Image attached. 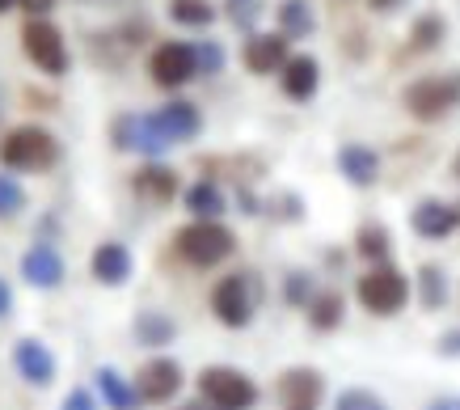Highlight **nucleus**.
<instances>
[{"mask_svg": "<svg viewBox=\"0 0 460 410\" xmlns=\"http://www.w3.org/2000/svg\"><path fill=\"white\" fill-rule=\"evenodd\" d=\"M173 254L195 271H211L237 254V233L224 220H190L173 233Z\"/></svg>", "mask_w": 460, "mask_h": 410, "instance_id": "nucleus-1", "label": "nucleus"}, {"mask_svg": "<svg viewBox=\"0 0 460 410\" xmlns=\"http://www.w3.org/2000/svg\"><path fill=\"white\" fill-rule=\"evenodd\" d=\"M258 305H262V280H258V271H228L211 288V313L228 330H245L258 317Z\"/></svg>", "mask_w": 460, "mask_h": 410, "instance_id": "nucleus-2", "label": "nucleus"}, {"mask_svg": "<svg viewBox=\"0 0 460 410\" xmlns=\"http://www.w3.org/2000/svg\"><path fill=\"white\" fill-rule=\"evenodd\" d=\"M414 297V283L405 275L402 267H393V263H376V267H367L355 280V300H359V309H367L372 317H397V313L410 305Z\"/></svg>", "mask_w": 460, "mask_h": 410, "instance_id": "nucleus-3", "label": "nucleus"}, {"mask_svg": "<svg viewBox=\"0 0 460 410\" xmlns=\"http://www.w3.org/2000/svg\"><path fill=\"white\" fill-rule=\"evenodd\" d=\"M59 161V140L39 123H22L0 136V165L17 174H42Z\"/></svg>", "mask_w": 460, "mask_h": 410, "instance_id": "nucleus-4", "label": "nucleus"}, {"mask_svg": "<svg viewBox=\"0 0 460 410\" xmlns=\"http://www.w3.org/2000/svg\"><path fill=\"white\" fill-rule=\"evenodd\" d=\"M402 106L419 123H439L444 114H452L460 106V68L452 72H431V76H419L402 89Z\"/></svg>", "mask_w": 460, "mask_h": 410, "instance_id": "nucleus-5", "label": "nucleus"}, {"mask_svg": "<svg viewBox=\"0 0 460 410\" xmlns=\"http://www.w3.org/2000/svg\"><path fill=\"white\" fill-rule=\"evenodd\" d=\"M195 385H199V397H208L211 406L220 410H253L258 397H262L258 381L233 364H208L195 377Z\"/></svg>", "mask_w": 460, "mask_h": 410, "instance_id": "nucleus-6", "label": "nucleus"}, {"mask_svg": "<svg viewBox=\"0 0 460 410\" xmlns=\"http://www.w3.org/2000/svg\"><path fill=\"white\" fill-rule=\"evenodd\" d=\"M22 51L47 76H64L68 72V43H64L59 26H51L47 17H30L22 26Z\"/></svg>", "mask_w": 460, "mask_h": 410, "instance_id": "nucleus-7", "label": "nucleus"}, {"mask_svg": "<svg viewBox=\"0 0 460 410\" xmlns=\"http://www.w3.org/2000/svg\"><path fill=\"white\" fill-rule=\"evenodd\" d=\"M279 410H321L325 406V372L308 364H292L279 372L275 381Z\"/></svg>", "mask_w": 460, "mask_h": 410, "instance_id": "nucleus-8", "label": "nucleus"}, {"mask_svg": "<svg viewBox=\"0 0 460 410\" xmlns=\"http://www.w3.org/2000/svg\"><path fill=\"white\" fill-rule=\"evenodd\" d=\"M181 385H186V372H181V364L173 355H153V360L140 364V372H136V394H140V402H148V406L173 402V397L181 394Z\"/></svg>", "mask_w": 460, "mask_h": 410, "instance_id": "nucleus-9", "label": "nucleus"}, {"mask_svg": "<svg viewBox=\"0 0 460 410\" xmlns=\"http://www.w3.org/2000/svg\"><path fill=\"white\" fill-rule=\"evenodd\" d=\"M148 72H153V85L161 89H181L190 85L199 76V56H195V43H161L148 56Z\"/></svg>", "mask_w": 460, "mask_h": 410, "instance_id": "nucleus-10", "label": "nucleus"}, {"mask_svg": "<svg viewBox=\"0 0 460 410\" xmlns=\"http://www.w3.org/2000/svg\"><path fill=\"white\" fill-rule=\"evenodd\" d=\"M64 275H68V263H64L56 241H34L22 254V280L30 288H39V292H56L64 283Z\"/></svg>", "mask_w": 460, "mask_h": 410, "instance_id": "nucleus-11", "label": "nucleus"}, {"mask_svg": "<svg viewBox=\"0 0 460 410\" xmlns=\"http://www.w3.org/2000/svg\"><path fill=\"white\" fill-rule=\"evenodd\" d=\"M410 228H414L422 241H447L460 228V208L447 203V199L427 195L410 208Z\"/></svg>", "mask_w": 460, "mask_h": 410, "instance_id": "nucleus-12", "label": "nucleus"}, {"mask_svg": "<svg viewBox=\"0 0 460 410\" xmlns=\"http://www.w3.org/2000/svg\"><path fill=\"white\" fill-rule=\"evenodd\" d=\"M13 368H17V377L26 385H34V389H47V385L59 377L56 352H51L42 339H17L13 343Z\"/></svg>", "mask_w": 460, "mask_h": 410, "instance_id": "nucleus-13", "label": "nucleus"}, {"mask_svg": "<svg viewBox=\"0 0 460 410\" xmlns=\"http://www.w3.org/2000/svg\"><path fill=\"white\" fill-rule=\"evenodd\" d=\"M292 39L288 34H250L245 39V47H241V59H245V68L253 72V76H275V72H283V64L292 59Z\"/></svg>", "mask_w": 460, "mask_h": 410, "instance_id": "nucleus-14", "label": "nucleus"}, {"mask_svg": "<svg viewBox=\"0 0 460 410\" xmlns=\"http://www.w3.org/2000/svg\"><path fill=\"white\" fill-rule=\"evenodd\" d=\"M89 275L102 283V288H123L131 275H136V258L123 241H98L93 254H89Z\"/></svg>", "mask_w": 460, "mask_h": 410, "instance_id": "nucleus-15", "label": "nucleus"}, {"mask_svg": "<svg viewBox=\"0 0 460 410\" xmlns=\"http://www.w3.org/2000/svg\"><path fill=\"white\" fill-rule=\"evenodd\" d=\"M334 165H338V174H342V183H350L355 191H367V186L380 183V153L359 140L342 144L334 153Z\"/></svg>", "mask_w": 460, "mask_h": 410, "instance_id": "nucleus-16", "label": "nucleus"}, {"mask_svg": "<svg viewBox=\"0 0 460 410\" xmlns=\"http://www.w3.org/2000/svg\"><path fill=\"white\" fill-rule=\"evenodd\" d=\"M131 191H136L144 203L165 208V203H173V199L181 195V178L169 170V165H161V161H148V165H140V170H136V178H131Z\"/></svg>", "mask_w": 460, "mask_h": 410, "instance_id": "nucleus-17", "label": "nucleus"}, {"mask_svg": "<svg viewBox=\"0 0 460 410\" xmlns=\"http://www.w3.org/2000/svg\"><path fill=\"white\" fill-rule=\"evenodd\" d=\"M156 123L165 128V136L173 144H186V140H195L199 131H203V114H199L195 102L173 98V102H165V106L156 111Z\"/></svg>", "mask_w": 460, "mask_h": 410, "instance_id": "nucleus-18", "label": "nucleus"}, {"mask_svg": "<svg viewBox=\"0 0 460 410\" xmlns=\"http://www.w3.org/2000/svg\"><path fill=\"white\" fill-rule=\"evenodd\" d=\"M181 208L195 216V220H220L228 212V195H224V186L216 178H199L181 191Z\"/></svg>", "mask_w": 460, "mask_h": 410, "instance_id": "nucleus-19", "label": "nucleus"}, {"mask_svg": "<svg viewBox=\"0 0 460 410\" xmlns=\"http://www.w3.org/2000/svg\"><path fill=\"white\" fill-rule=\"evenodd\" d=\"M279 85H283V94H288L292 102L317 98V89H321V64L313 56H292L288 64H283V72H279Z\"/></svg>", "mask_w": 460, "mask_h": 410, "instance_id": "nucleus-20", "label": "nucleus"}, {"mask_svg": "<svg viewBox=\"0 0 460 410\" xmlns=\"http://www.w3.org/2000/svg\"><path fill=\"white\" fill-rule=\"evenodd\" d=\"M131 334H136L140 347L161 352V347H169V343L178 339V322H173L165 309H140L136 317H131Z\"/></svg>", "mask_w": 460, "mask_h": 410, "instance_id": "nucleus-21", "label": "nucleus"}, {"mask_svg": "<svg viewBox=\"0 0 460 410\" xmlns=\"http://www.w3.org/2000/svg\"><path fill=\"white\" fill-rule=\"evenodd\" d=\"M308 330H317V334H334L338 325L347 322V297L338 292V288H321L317 297L308 300Z\"/></svg>", "mask_w": 460, "mask_h": 410, "instance_id": "nucleus-22", "label": "nucleus"}, {"mask_svg": "<svg viewBox=\"0 0 460 410\" xmlns=\"http://www.w3.org/2000/svg\"><path fill=\"white\" fill-rule=\"evenodd\" d=\"M93 385H98V397L106 402V410H140L136 381H127L119 368H98V372H93Z\"/></svg>", "mask_w": 460, "mask_h": 410, "instance_id": "nucleus-23", "label": "nucleus"}, {"mask_svg": "<svg viewBox=\"0 0 460 410\" xmlns=\"http://www.w3.org/2000/svg\"><path fill=\"white\" fill-rule=\"evenodd\" d=\"M414 297L427 313H439L452 297V283H447V271L439 263H422L419 275H414Z\"/></svg>", "mask_w": 460, "mask_h": 410, "instance_id": "nucleus-24", "label": "nucleus"}, {"mask_svg": "<svg viewBox=\"0 0 460 410\" xmlns=\"http://www.w3.org/2000/svg\"><path fill=\"white\" fill-rule=\"evenodd\" d=\"M355 254L367 263V267H376V263H389L393 258V233L385 220H363L355 228Z\"/></svg>", "mask_w": 460, "mask_h": 410, "instance_id": "nucleus-25", "label": "nucleus"}, {"mask_svg": "<svg viewBox=\"0 0 460 410\" xmlns=\"http://www.w3.org/2000/svg\"><path fill=\"white\" fill-rule=\"evenodd\" d=\"M317 30V17H313V4L308 0H283L279 4V34H288V39H308Z\"/></svg>", "mask_w": 460, "mask_h": 410, "instance_id": "nucleus-26", "label": "nucleus"}, {"mask_svg": "<svg viewBox=\"0 0 460 410\" xmlns=\"http://www.w3.org/2000/svg\"><path fill=\"white\" fill-rule=\"evenodd\" d=\"M169 148H173V140H169L165 128L156 123V111L140 114V123H136V153H144L148 161H156V156H165Z\"/></svg>", "mask_w": 460, "mask_h": 410, "instance_id": "nucleus-27", "label": "nucleus"}, {"mask_svg": "<svg viewBox=\"0 0 460 410\" xmlns=\"http://www.w3.org/2000/svg\"><path fill=\"white\" fill-rule=\"evenodd\" d=\"M447 39V22L439 13H422L414 26H410V47L414 51H435V47Z\"/></svg>", "mask_w": 460, "mask_h": 410, "instance_id": "nucleus-28", "label": "nucleus"}, {"mask_svg": "<svg viewBox=\"0 0 460 410\" xmlns=\"http://www.w3.org/2000/svg\"><path fill=\"white\" fill-rule=\"evenodd\" d=\"M169 17H173L178 26L203 30L216 22V4H208V0H169Z\"/></svg>", "mask_w": 460, "mask_h": 410, "instance_id": "nucleus-29", "label": "nucleus"}, {"mask_svg": "<svg viewBox=\"0 0 460 410\" xmlns=\"http://www.w3.org/2000/svg\"><path fill=\"white\" fill-rule=\"evenodd\" d=\"M321 288H317V280H313V271H288L283 275V300L292 305V309H308V300L317 297Z\"/></svg>", "mask_w": 460, "mask_h": 410, "instance_id": "nucleus-30", "label": "nucleus"}, {"mask_svg": "<svg viewBox=\"0 0 460 410\" xmlns=\"http://www.w3.org/2000/svg\"><path fill=\"white\" fill-rule=\"evenodd\" d=\"M26 186L17 183L13 174H0V220H17V216L26 212Z\"/></svg>", "mask_w": 460, "mask_h": 410, "instance_id": "nucleus-31", "label": "nucleus"}, {"mask_svg": "<svg viewBox=\"0 0 460 410\" xmlns=\"http://www.w3.org/2000/svg\"><path fill=\"white\" fill-rule=\"evenodd\" d=\"M334 410H393L376 389H367V385H350L342 394L334 397Z\"/></svg>", "mask_w": 460, "mask_h": 410, "instance_id": "nucleus-32", "label": "nucleus"}, {"mask_svg": "<svg viewBox=\"0 0 460 410\" xmlns=\"http://www.w3.org/2000/svg\"><path fill=\"white\" fill-rule=\"evenodd\" d=\"M266 208H270V216H275V220H283V225L305 220V199L296 195V191H283V195H275L270 203H266Z\"/></svg>", "mask_w": 460, "mask_h": 410, "instance_id": "nucleus-33", "label": "nucleus"}, {"mask_svg": "<svg viewBox=\"0 0 460 410\" xmlns=\"http://www.w3.org/2000/svg\"><path fill=\"white\" fill-rule=\"evenodd\" d=\"M136 123H140V114H119L111 123V140L119 153H136Z\"/></svg>", "mask_w": 460, "mask_h": 410, "instance_id": "nucleus-34", "label": "nucleus"}, {"mask_svg": "<svg viewBox=\"0 0 460 410\" xmlns=\"http://www.w3.org/2000/svg\"><path fill=\"white\" fill-rule=\"evenodd\" d=\"M195 56H199V76H216V72H224V47L216 43V39L195 43Z\"/></svg>", "mask_w": 460, "mask_h": 410, "instance_id": "nucleus-35", "label": "nucleus"}, {"mask_svg": "<svg viewBox=\"0 0 460 410\" xmlns=\"http://www.w3.org/2000/svg\"><path fill=\"white\" fill-rule=\"evenodd\" d=\"M262 17V0H228V22L237 30H250L253 34V22Z\"/></svg>", "mask_w": 460, "mask_h": 410, "instance_id": "nucleus-36", "label": "nucleus"}, {"mask_svg": "<svg viewBox=\"0 0 460 410\" xmlns=\"http://www.w3.org/2000/svg\"><path fill=\"white\" fill-rule=\"evenodd\" d=\"M435 355L439 360H460V325H447L444 334L435 339Z\"/></svg>", "mask_w": 460, "mask_h": 410, "instance_id": "nucleus-37", "label": "nucleus"}, {"mask_svg": "<svg viewBox=\"0 0 460 410\" xmlns=\"http://www.w3.org/2000/svg\"><path fill=\"white\" fill-rule=\"evenodd\" d=\"M59 410H102L98 397H93V389H84V385H76L68 397H64V406Z\"/></svg>", "mask_w": 460, "mask_h": 410, "instance_id": "nucleus-38", "label": "nucleus"}, {"mask_svg": "<svg viewBox=\"0 0 460 410\" xmlns=\"http://www.w3.org/2000/svg\"><path fill=\"white\" fill-rule=\"evenodd\" d=\"M17 4H22L30 17H47L51 9H56V0H17Z\"/></svg>", "mask_w": 460, "mask_h": 410, "instance_id": "nucleus-39", "label": "nucleus"}, {"mask_svg": "<svg viewBox=\"0 0 460 410\" xmlns=\"http://www.w3.org/2000/svg\"><path fill=\"white\" fill-rule=\"evenodd\" d=\"M9 309H13V288H9V283L0 280V322L9 317Z\"/></svg>", "mask_w": 460, "mask_h": 410, "instance_id": "nucleus-40", "label": "nucleus"}, {"mask_svg": "<svg viewBox=\"0 0 460 410\" xmlns=\"http://www.w3.org/2000/svg\"><path fill=\"white\" fill-rule=\"evenodd\" d=\"M427 410H460V394H444V397H435Z\"/></svg>", "mask_w": 460, "mask_h": 410, "instance_id": "nucleus-41", "label": "nucleus"}, {"mask_svg": "<svg viewBox=\"0 0 460 410\" xmlns=\"http://www.w3.org/2000/svg\"><path fill=\"white\" fill-rule=\"evenodd\" d=\"M178 410H220V406H211L208 397H195V402H181Z\"/></svg>", "mask_w": 460, "mask_h": 410, "instance_id": "nucleus-42", "label": "nucleus"}, {"mask_svg": "<svg viewBox=\"0 0 460 410\" xmlns=\"http://www.w3.org/2000/svg\"><path fill=\"white\" fill-rule=\"evenodd\" d=\"M367 4H372V9H376V13H393V9H397V4H402V0H367Z\"/></svg>", "mask_w": 460, "mask_h": 410, "instance_id": "nucleus-43", "label": "nucleus"}, {"mask_svg": "<svg viewBox=\"0 0 460 410\" xmlns=\"http://www.w3.org/2000/svg\"><path fill=\"white\" fill-rule=\"evenodd\" d=\"M452 178H456V183H460V153L452 156Z\"/></svg>", "mask_w": 460, "mask_h": 410, "instance_id": "nucleus-44", "label": "nucleus"}, {"mask_svg": "<svg viewBox=\"0 0 460 410\" xmlns=\"http://www.w3.org/2000/svg\"><path fill=\"white\" fill-rule=\"evenodd\" d=\"M17 0H0V13H9V9H13Z\"/></svg>", "mask_w": 460, "mask_h": 410, "instance_id": "nucleus-45", "label": "nucleus"}, {"mask_svg": "<svg viewBox=\"0 0 460 410\" xmlns=\"http://www.w3.org/2000/svg\"><path fill=\"white\" fill-rule=\"evenodd\" d=\"M456 208H460V203H456Z\"/></svg>", "mask_w": 460, "mask_h": 410, "instance_id": "nucleus-46", "label": "nucleus"}]
</instances>
